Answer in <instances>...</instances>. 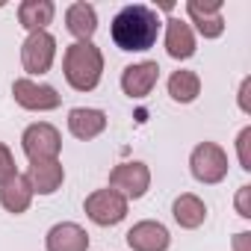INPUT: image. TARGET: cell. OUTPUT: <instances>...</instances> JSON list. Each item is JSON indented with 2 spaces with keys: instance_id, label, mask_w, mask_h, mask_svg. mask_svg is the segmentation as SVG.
<instances>
[{
  "instance_id": "7a4b0ae2",
  "label": "cell",
  "mask_w": 251,
  "mask_h": 251,
  "mask_svg": "<svg viewBox=\"0 0 251 251\" xmlns=\"http://www.w3.org/2000/svg\"><path fill=\"white\" fill-rule=\"evenodd\" d=\"M65 68V80L77 89V92H92L100 83V71H103V56L92 42H74L65 50L62 59Z\"/></svg>"
},
{
  "instance_id": "3957f363",
  "label": "cell",
  "mask_w": 251,
  "mask_h": 251,
  "mask_svg": "<svg viewBox=\"0 0 251 251\" xmlns=\"http://www.w3.org/2000/svg\"><path fill=\"white\" fill-rule=\"evenodd\" d=\"M86 216L100 227L118 225L124 216H127V198L112 192V189H98V192H92L86 198Z\"/></svg>"
},
{
  "instance_id": "d6986e66",
  "label": "cell",
  "mask_w": 251,
  "mask_h": 251,
  "mask_svg": "<svg viewBox=\"0 0 251 251\" xmlns=\"http://www.w3.org/2000/svg\"><path fill=\"white\" fill-rule=\"evenodd\" d=\"M172 213H175V222H177L180 227H198V225H204V219H207L204 201H201L198 195H189V192L175 201Z\"/></svg>"
},
{
  "instance_id": "277c9868",
  "label": "cell",
  "mask_w": 251,
  "mask_h": 251,
  "mask_svg": "<svg viewBox=\"0 0 251 251\" xmlns=\"http://www.w3.org/2000/svg\"><path fill=\"white\" fill-rule=\"evenodd\" d=\"M21 145H24V154L30 157V163H36V160H56L62 139H59V130L53 124L42 121V124H30L24 130Z\"/></svg>"
},
{
  "instance_id": "7402d4cb",
  "label": "cell",
  "mask_w": 251,
  "mask_h": 251,
  "mask_svg": "<svg viewBox=\"0 0 251 251\" xmlns=\"http://www.w3.org/2000/svg\"><path fill=\"white\" fill-rule=\"evenodd\" d=\"M248 142H251V127H245L236 139V148H239V163L245 172H251V157H248Z\"/></svg>"
},
{
  "instance_id": "9a60e30c",
  "label": "cell",
  "mask_w": 251,
  "mask_h": 251,
  "mask_svg": "<svg viewBox=\"0 0 251 251\" xmlns=\"http://www.w3.org/2000/svg\"><path fill=\"white\" fill-rule=\"evenodd\" d=\"M103 127H106V115L100 109L77 106V109L68 112V130L77 139H95L98 133H103Z\"/></svg>"
},
{
  "instance_id": "9c48e42d",
  "label": "cell",
  "mask_w": 251,
  "mask_h": 251,
  "mask_svg": "<svg viewBox=\"0 0 251 251\" xmlns=\"http://www.w3.org/2000/svg\"><path fill=\"white\" fill-rule=\"evenodd\" d=\"M186 12L192 18V24L198 27V33L204 39H216L225 30V18H222V3L219 0H189Z\"/></svg>"
},
{
  "instance_id": "5bb4252c",
  "label": "cell",
  "mask_w": 251,
  "mask_h": 251,
  "mask_svg": "<svg viewBox=\"0 0 251 251\" xmlns=\"http://www.w3.org/2000/svg\"><path fill=\"white\" fill-rule=\"evenodd\" d=\"M33 195H36V192H33L27 175H15V177H9L3 186H0V204H3L9 213H15V216L30 207Z\"/></svg>"
},
{
  "instance_id": "ac0fdd59",
  "label": "cell",
  "mask_w": 251,
  "mask_h": 251,
  "mask_svg": "<svg viewBox=\"0 0 251 251\" xmlns=\"http://www.w3.org/2000/svg\"><path fill=\"white\" fill-rule=\"evenodd\" d=\"M18 18L30 33H42L53 21V3L50 0H24L18 9Z\"/></svg>"
},
{
  "instance_id": "cb8c5ba5",
  "label": "cell",
  "mask_w": 251,
  "mask_h": 251,
  "mask_svg": "<svg viewBox=\"0 0 251 251\" xmlns=\"http://www.w3.org/2000/svg\"><path fill=\"white\" fill-rule=\"evenodd\" d=\"M248 89H251V80H242V92H239V106L245 112H251V103H248Z\"/></svg>"
},
{
  "instance_id": "4fadbf2b",
  "label": "cell",
  "mask_w": 251,
  "mask_h": 251,
  "mask_svg": "<svg viewBox=\"0 0 251 251\" xmlns=\"http://www.w3.org/2000/svg\"><path fill=\"white\" fill-rule=\"evenodd\" d=\"M86 248H89V233L74 222L53 225L48 233V251H86Z\"/></svg>"
},
{
  "instance_id": "5b68a950",
  "label": "cell",
  "mask_w": 251,
  "mask_h": 251,
  "mask_svg": "<svg viewBox=\"0 0 251 251\" xmlns=\"http://www.w3.org/2000/svg\"><path fill=\"white\" fill-rule=\"evenodd\" d=\"M151 172L145 163H121L109 172V189L124 198H142L148 192Z\"/></svg>"
},
{
  "instance_id": "ffe728a7",
  "label": "cell",
  "mask_w": 251,
  "mask_h": 251,
  "mask_svg": "<svg viewBox=\"0 0 251 251\" xmlns=\"http://www.w3.org/2000/svg\"><path fill=\"white\" fill-rule=\"evenodd\" d=\"M201 92V80L195 71H175L169 77V95L177 100V103H192Z\"/></svg>"
},
{
  "instance_id": "e0dca14e",
  "label": "cell",
  "mask_w": 251,
  "mask_h": 251,
  "mask_svg": "<svg viewBox=\"0 0 251 251\" xmlns=\"http://www.w3.org/2000/svg\"><path fill=\"white\" fill-rule=\"evenodd\" d=\"M65 21H68L71 36H77L80 42H89V39L95 36V30H98V15H95V6H89V3H74V6H68Z\"/></svg>"
},
{
  "instance_id": "2e32d148",
  "label": "cell",
  "mask_w": 251,
  "mask_h": 251,
  "mask_svg": "<svg viewBox=\"0 0 251 251\" xmlns=\"http://www.w3.org/2000/svg\"><path fill=\"white\" fill-rule=\"evenodd\" d=\"M166 50L172 59H189L195 53V36L189 30V24L172 18L166 24Z\"/></svg>"
},
{
  "instance_id": "603a6c76",
  "label": "cell",
  "mask_w": 251,
  "mask_h": 251,
  "mask_svg": "<svg viewBox=\"0 0 251 251\" xmlns=\"http://www.w3.org/2000/svg\"><path fill=\"white\" fill-rule=\"evenodd\" d=\"M248 192H251V186H242L239 189V198H236V207H239V216H251V210H248Z\"/></svg>"
},
{
  "instance_id": "30bf717a",
  "label": "cell",
  "mask_w": 251,
  "mask_h": 251,
  "mask_svg": "<svg viewBox=\"0 0 251 251\" xmlns=\"http://www.w3.org/2000/svg\"><path fill=\"white\" fill-rule=\"evenodd\" d=\"M157 77H160V65L157 62H136V65L124 68L121 89H124V95H130V98H145L157 86Z\"/></svg>"
},
{
  "instance_id": "d4e9b609",
  "label": "cell",
  "mask_w": 251,
  "mask_h": 251,
  "mask_svg": "<svg viewBox=\"0 0 251 251\" xmlns=\"http://www.w3.org/2000/svg\"><path fill=\"white\" fill-rule=\"evenodd\" d=\"M248 242H251V233H236L233 248H236V251H248Z\"/></svg>"
},
{
  "instance_id": "ba28073f",
  "label": "cell",
  "mask_w": 251,
  "mask_h": 251,
  "mask_svg": "<svg viewBox=\"0 0 251 251\" xmlns=\"http://www.w3.org/2000/svg\"><path fill=\"white\" fill-rule=\"evenodd\" d=\"M12 95H15V100H18L24 109H39V112L56 109L59 100H62L53 86H48V83H33V80H24V77L12 83Z\"/></svg>"
},
{
  "instance_id": "8992f818",
  "label": "cell",
  "mask_w": 251,
  "mask_h": 251,
  "mask_svg": "<svg viewBox=\"0 0 251 251\" xmlns=\"http://www.w3.org/2000/svg\"><path fill=\"white\" fill-rule=\"evenodd\" d=\"M189 166H192V175L201 183H219L227 175V154L219 145H213V142H201L192 151Z\"/></svg>"
},
{
  "instance_id": "8fae6325",
  "label": "cell",
  "mask_w": 251,
  "mask_h": 251,
  "mask_svg": "<svg viewBox=\"0 0 251 251\" xmlns=\"http://www.w3.org/2000/svg\"><path fill=\"white\" fill-rule=\"evenodd\" d=\"M169 242L172 236L160 222H139L127 230V245L133 251H166Z\"/></svg>"
},
{
  "instance_id": "6da1fadb",
  "label": "cell",
  "mask_w": 251,
  "mask_h": 251,
  "mask_svg": "<svg viewBox=\"0 0 251 251\" xmlns=\"http://www.w3.org/2000/svg\"><path fill=\"white\" fill-rule=\"evenodd\" d=\"M112 42L121 50H148L160 36V18L151 6H124L112 18Z\"/></svg>"
},
{
  "instance_id": "44dd1931",
  "label": "cell",
  "mask_w": 251,
  "mask_h": 251,
  "mask_svg": "<svg viewBox=\"0 0 251 251\" xmlns=\"http://www.w3.org/2000/svg\"><path fill=\"white\" fill-rule=\"evenodd\" d=\"M18 172H15V160H12V154H9V148L0 142V186H3L9 177H15Z\"/></svg>"
},
{
  "instance_id": "52a82bcc",
  "label": "cell",
  "mask_w": 251,
  "mask_h": 251,
  "mask_svg": "<svg viewBox=\"0 0 251 251\" xmlns=\"http://www.w3.org/2000/svg\"><path fill=\"white\" fill-rule=\"evenodd\" d=\"M53 56H56V42L48 30L42 33H30L24 48H21V62H24V71L30 74H45L50 65H53Z\"/></svg>"
},
{
  "instance_id": "7c38bea8",
  "label": "cell",
  "mask_w": 251,
  "mask_h": 251,
  "mask_svg": "<svg viewBox=\"0 0 251 251\" xmlns=\"http://www.w3.org/2000/svg\"><path fill=\"white\" fill-rule=\"evenodd\" d=\"M27 177H30L33 192H39V195H53V192L62 186L65 172H62V163H59V160H36V163L30 166Z\"/></svg>"
}]
</instances>
